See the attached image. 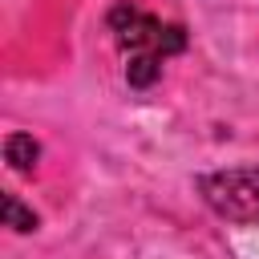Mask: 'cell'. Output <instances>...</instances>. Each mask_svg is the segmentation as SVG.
I'll return each instance as SVG.
<instances>
[{"mask_svg":"<svg viewBox=\"0 0 259 259\" xmlns=\"http://www.w3.org/2000/svg\"><path fill=\"white\" fill-rule=\"evenodd\" d=\"M202 202L231 223H259V166L214 170L198 178Z\"/></svg>","mask_w":259,"mask_h":259,"instance_id":"6da1fadb","label":"cell"},{"mask_svg":"<svg viewBox=\"0 0 259 259\" xmlns=\"http://www.w3.org/2000/svg\"><path fill=\"white\" fill-rule=\"evenodd\" d=\"M109 28L117 32V45L125 53H154V57H170L186 49V32L178 24H162L154 16H146L134 4H117L109 12Z\"/></svg>","mask_w":259,"mask_h":259,"instance_id":"7a4b0ae2","label":"cell"},{"mask_svg":"<svg viewBox=\"0 0 259 259\" xmlns=\"http://www.w3.org/2000/svg\"><path fill=\"white\" fill-rule=\"evenodd\" d=\"M36 158H40V146H36L28 134H8V138H4V162H8L12 170H32Z\"/></svg>","mask_w":259,"mask_h":259,"instance_id":"3957f363","label":"cell"},{"mask_svg":"<svg viewBox=\"0 0 259 259\" xmlns=\"http://www.w3.org/2000/svg\"><path fill=\"white\" fill-rule=\"evenodd\" d=\"M158 73H162V57H154V53H130L125 81H130L134 89H150V85L158 81Z\"/></svg>","mask_w":259,"mask_h":259,"instance_id":"277c9868","label":"cell"},{"mask_svg":"<svg viewBox=\"0 0 259 259\" xmlns=\"http://www.w3.org/2000/svg\"><path fill=\"white\" fill-rule=\"evenodd\" d=\"M0 214H4V227H12V231H36V214L24 210L16 194H4L0 198Z\"/></svg>","mask_w":259,"mask_h":259,"instance_id":"5b68a950","label":"cell"}]
</instances>
